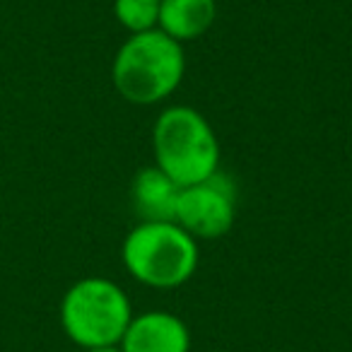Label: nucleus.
<instances>
[{"mask_svg":"<svg viewBox=\"0 0 352 352\" xmlns=\"http://www.w3.org/2000/svg\"><path fill=\"white\" fill-rule=\"evenodd\" d=\"M133 280L155 289H174L198 270V241L176 222H138L121 246Z\"/></svg>","mask_w":352,"mask_h":352,"instance_id":"3","label":"nucleus"},{"mask_svg":"<svg viewBox=\"0 0 352 352\" xmlns=\"http://www.w3.org/2000/svg\"><path fill=\"white\" fill-rule=\"evenodd\" d=\"M217 17L215 0H162L157 30L179 44L203 36Z\"/></svg>","mask_w":352,"mask_h":352,"instance_id":"8","label":"nucleus"},{"mask_svg":"<svg viewBox=\"0 0 352 352\" xmlns=\"http://www.w3.org/2000/svg\"><path fill=\"white\" fill-rule=\"evenodd\" d=\"M155 166L179 186L206 182L220 171V140L193 107H166L152 126Z\"/></svg>","mask_w":352,"mask_h":352,"instance_id":"2","label":"nucleus"},{"mask_svg":"<svg viewBox=\"0 0 352 352\" xmlns=\"http://www.w3.org/2000/svg\"><path fill=\"white\" fill-rule=\"evenodd\" d=\"M182 186L160 166H145L135 174L131 186V203L140 222H174Z\"/></svg>","mask_w":352,"mask_h":352,"instance_id":"7","label":"nucleus"},{"mask_svg":"<svg viewBox=\"0 0 352 352\" xmlns=\"http://www.w3.org/2000/svg\"><path fill=\"white\" fill-rule=\"evenodd\" d=\"M162 0H113V15L118 25L131 34L157 30Z\"/></svg>","mask_w":352,"mask_h":352,"instance_id":"9","label":"nucleus"},{"mask_svg":"<svg viewBox=\"0 0 352 352\" xmlns=\"http://www.w3.org/2000/svg\"><path fill=\"white\" fill-rule=\"evenodd\" d=\"M131 318L128 294L107 278L78 280L60 302V326L85 350L118 345Z\"/></svg>","mask_w":352,"mask_h":352,"instance_id":"4","label":"nucleus"},{"mask_svg":"<svg viewBox=\"0 0 352 352\" xmlns=\"http://www.w3.org/2000/svg\"><path fill=\"white\" fill-rule=\"evenodd\" d=\"M236 188L230 176L212 174L206 182L184 186L176 203L174 222L182 225L196 241L220 239L234 227Z\"/></svg>","mask_w":352,"mask_h":352,"instance_id":"5","label":"nucleus"},{"mask_svg":"<svg viewBox=\"0 0 352 352\" xmlns=\"http://www.w3.org/2000/svg\"><path fill=\"white\" fill-rule=\"evenodd\" d=\"M123 352H191V331L171 311L150 309L133 314L121 342Z\"/></svg>","mask_w":352,"mask_h":352,"instance_id":"6","label":"nucleus"},{"mask_svg":"<svg viewBox=\"0 0 352 352\" xmlns=\"http://www.w3.org/2000/svg\"><path fill=\"white\" fill-rule=\"evenodd\" d=\"M87 352H123V350L118 345H104V347H92Z\"/></svg>","mask_w":352,"mask_h":352,"instance_id":"10","label":"nucleus"},{"mask_svg":"<svg viewBox=\"0 0 352 352\" xmlns=\"http://www.w3.org/2000/svg\"><path fill=\"white\" fill-rule=\"evenodd\" d=\"M186 75L184 44L162 30L131 34L116 51L111 80L116 92L138 107H152L171 97Z\"/></svg>","mask_w":352,"mask_h":352,"instance_id":"1","label":"nucleus"}]
</instances>
